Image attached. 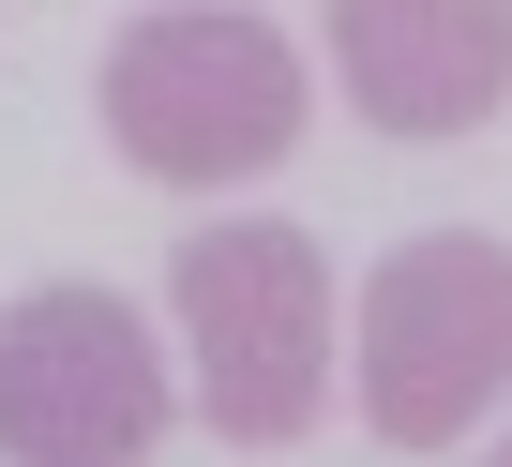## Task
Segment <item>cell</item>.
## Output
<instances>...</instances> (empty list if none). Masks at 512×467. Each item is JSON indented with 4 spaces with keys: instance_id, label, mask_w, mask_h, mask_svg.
Wrapping results in <instances>:
<instances>
[{
    "instance_id": "1",
    "label": "cell",
    "mask_w": 512,
    "mask_h": 467,
    "mask_svg": "<svg viewBox=\"0 0 512 467\" xmlns=\"http://www.w3.org/2000/svg\"><path fill=\"white\" fill-rule=\"evenodd\" d=\"M166 302H181L211 437H241V452L317 437V407H332V257H317V226H181Z\"/></svg>"
},
{
    "instance_id": "2",
    "label": "cell",
    "mask_w": 512,
    "mask_h": 467,
    "mask_svg": "<svg viewBox=\"0 0 512 467\" xmlns=\"http://www.w3.org/2000/svg\"><path fill=\"white\" fill-rule=\"evenodd\" d=\"M106 136L136 181H181V196H226L256 166H287L302 151V46L272 16H136L106 46Z\"/></svg>"
},
{
    "instance_id": "3",
    "label": "cell",
    "mask_w": 512,
    "mask_h": 467,
    "mask_svg": "<svg viewBox=\"0 0 512 467\" xmlns=\"http://www.w3.org/2000/svg\"><path fill=\"white\" fill-rule=\"evenodd\" d=\"M362 422L392 452H452L497 392H512V242H392L377 287H362Z\"/></svg>"
},
{
    "instance_id": "4",
    "label": "cell",
    "mask_w": 512,
    "mask_h": 467,
    "mask_svg": "<svg viewBox=\"0 0 512 467\" xmlns=\"http://www.w3.org/2000/svg\"><path fill=\"white\" fill-rule=\"evenodd\" d=\"M166 437V347L121 287H31L0 302V467H151Z\"/></svg>"
},
{
    "instance_id": "5",
    "label": "cell",
    "mask_w": 512,
    "mask_h": 467,
    "mask_svg": "<svg viewBox=\"0 0 512 467\" xmlns=\"http://www.w3.org/2000/svg\"><path fill=\"white\" fill-rule=\"evenodd\" d=\"M332 76L377 136H482L512 106V16L497 0H347Z\"/></svg>"
},
{
    "instance_id": "6",
    "label": "cell",
    "mask_w": 512,
    "mask_h": 467,
    "mask_svg": "<svg viewBox=\"0 0 512 467\" xmlns=\"http://www.w3.org/2000/svg\"><path fill=\"white\" fill-rule=\"evenodd\" d=\"M497 467H512V437H497Z\"/></svg>"
}]
</instances>
